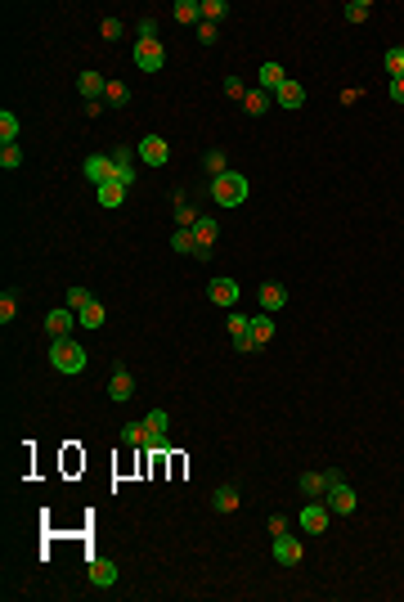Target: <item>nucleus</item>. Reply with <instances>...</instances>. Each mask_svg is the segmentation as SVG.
Returning a JSON list of instances; mask_svg holds the SVG:
<instances>
[{"instance_id": "7c9ffc66", "label": "nucleus", "mask_w": 404, "mask_h": 602, "mask_svg": "<svg viewBox=\"0 0 404 602\" xmlns=\"http://www.w3.org/2000/svg\"><path fill=\"white\" fill-rule=\"evenodd\" d=\"M386 72H391V81H400V77H404V45L386 50Z\"/></svg>"}, {"instance_id": "9b49d317", "label": "nucleus", "mask_w": 404, "mask_h": 602, "mask_svg": "<svg viewBox=\"0 0 404 602\" xmlns=\"http://www.w3.org/2000/svg\"><path fill=\"white\" fill-rule=\"evenodd\" d=\"M274 104H278V108H288V113H297V108L305 104V85H297V81H283V85L274 90Z\"/></svg>"}, {"instance_id": "2f4dec72", "label": "nucleus", "mask_w": 404, "mask_h": 602, "mask_svg": "<svg viewBox=\"0 0 404 602\" xmlns=\"http://www.w3.org/2000/svg\"><path fill=\"white\" fill-rule=\"evenodd\" d=\"M171 248L176 252H193L198 248V234H193V229H176V234H171Z\"/></svg>"}, {"instance_id": "473e14b6", "label": "nucleus", "mask_w": 404, "mask_h": 602, "mask_svg": "<svg viewBox=\"0 0 404 602\" xmlns=\"http://www.w3.org/2000/svg\"><path fill=\"white\" fill-rule=\"evenodd\" d=\"M77 315H81V324H85V328H99V324H104V306H99V301H90V306H81V311H77Z\"/></svg>"}, {"instance_id": "c85d7f7f", "label": "nucleus", "mask_w": 404, "mask_h": 602, "mask_svg": "<svg viewBox=\"0 0 404 602\" xmlns=\"http://www.w3.org/2000/svg\"><path fill=\"white\" fill-rule=\"evenodd\" d=\"M193 234H198V243H216V234H220V225L212 216H198V225H193Z\"/></svg>"}, {"instance_id": "20e7f679", "label": "nucleus", "mask_w": 404, "mask_h": 602, "mask_svg": "<svg viewBox=\"0 0 404 602\" xmlns=\"http://www.w3.org/2000/svg\"><path fill=\"white\" fill-rule=\"evenodd\" d=\"M328 517H333V508H328V503H314V499H310V503H305V508L297 512V526H301L305 535H324V531H328Z\"/></svg>"}, {"instance_id": "aec40b11", "label": "nucleus", "mask_w": 404, "mask_h": 602, "mask_svg": "<svg viewBox=\"0 0 404 602\" xmlns=\"http://www.w3.org/2000/svg\"><path fill=\"white\" fill-rule=\"evenodd\" d=\"M113 162H117V180L130 189V184H135V149H117Z\"/></svg>"}, {"instance_id": "b1692460", "label": "nucleus", "mask_w": 404, "mask_h": 602, "mask_svg": "<svg viewBox=\"0 0 404 602\" xmlns=\"http://www.w3.org/2000/svg\"><path fill=\"white\" fill-rule=\"evenodd\" d=\"M176 220H180V229H193V225H198V212H193V203L185 198V193H176Z\"/></svg>"}, {"instance_id": "4c0bfd02", "label": "nucleus", "mask_w": 404, "mask_h": 602, "mask_svg": "<svg viewBox=\"0 0 404 602\" xmlns=\"http://www.w3.org/2000/svg\"><path fill=\"white\" fill-rule=\"evenodd\" d=\"M90 301H94V297H90L85 288H68V306H72V311H81V306H90Z\"/></svg>"}, {"instance_id": "a19ab883", "label": "nucleus", "mask_w": 404, "mask_h": 602, "mask_svg": "<svg viewBox=\"0 0 404 602\" xmlns=\"http://www.w3.org/2000/svg\"><path fill=\"white\" fill-rule=\"evenodd\" d=\"M135 36H140V41H157V23H153V18H140V28H135Z\"/></svg>"}, {"instance_id": "ddd939ff", "label": "nucleus", "mask_w": 404, "mask_h": 602, "mask_svg": "<svg viewBox=\"0 0 404 602\" xmlns=\"http://www.w3.org/2000/svg\"><path fill=\"white\" fill-rule=\"evenodd\" d=\"M90 584H94V589H113V584H117V562L94 558V562H90Z\"/></svg>"}, {"instance_id": "cd10ccee", "label": "nucleus", "mask_w": 404, "mask_h": 602, "mask_svg": "<svg viewBox=\"0 0 404 602\" xmlns=\"http://www.w3.org/2000/svg\"><path fill=\"white\" fill-rule=\"evenodd\" d=\"M0 167H5V171H18L23 167V149H18V144H0Z\"/></svg>"}, {"instance_id": "7ed1b4c3", "label": "nucleus", "mask_w": 404, "mask_h": 602, "mask_svg": "<svg viewBox=\"0 0 404 602\" xmlns=\"http://www.w3.org/2000/svg\"><path fill=\"white\" fill-rule=\"evenodd\" d=\"M135 157H140L144 167H166L171 162V144L162 140V135H144V140L135 144Z\"/></svg>"}, {"instance_id": "423d86ee", "label": "nucleus", "mask_w": 404, "mask_h": 602, "mask_svg": "<svg viewBox=\"0 0 404 602\" xmlns=\"http://www.w3.org/2000/svg\"><path fill=\"white\" fill-rule=\"evenodd\" d=\"M162 64H166V50L157 41H140L135 45V68L140 72H162Z\"/></svg>"}, {"instance_id": "f704fd0d", "label": "nucleus", "mask_w": 404, "mask_h": 602, "mask_svg": "<svg viewBox=\"0 0 404 602\" xmlns=\"http://www.w3.org/2000/svg\"><path fill=\"white\" fill-rule=\"evenodd\" d=\"M104 100H108V104H113V108H121V104H126V100H130V90H126V81H108V90H104Z\"/></svg>"}, {"instance_id": "c9c22d12", "label": "nucleus", "mask_w": 404, "mask_h": 602, "mask_svg": "<svg viewBox=\"0 0 404 602\" xmlns=\"http://www.w3.org/2000/svg\"><path fill=\"white\" fill-rule=\"evenodd\" d=\"M369 14H373V5H369V0H350V5H346V18H350V23H364Z\"/></svg>"}, {"instance_id": "6e6552de", "label": "nucleus", "mask_w": 404, "mask_h": 602, "mask_svg": "<svg viewBox=\"0 0 404 602\" xmlns=\"http://www.w3.org/2000/svg\"><path fill=\"white\" fill-rule=\"evenodd\" d=\"M207 301L220 306V311H234V301H238V284H234V279H212V284H207Z\"/></svg>"}, {"instance_id": "f3484780", "label": "nucleus", "mask_w": 404, "mask_h": 602, "mask_svg": "<svg viewBox=\"0 0 404 602\" xmlns=\"http://www.w3.org/2000/svg\"><path fill=\"white\" fill-rule=\"evenodd\" d=\"M283 306H288V288L283 284H265L261 288V311L274 315V311H283Z\"/></svg>"}, {"instance_id": "5701e85b", "label": "nucleus", "mask_w": 404, "mask_h": 602, "mask_svg": "<svg viewBox=\"0 0 404 602\" xmlns=\"http://www.w3.org/2000/svg\"><path fill=\"white\" fill-rule=\"evenodd\" d=\"M176 23H202V0H176Z\"/></svg>"}, {"instance_id": "9d476101", "label": "nucleus", "mask_w": 404, "mask_h": 602, "mask_svg": "<svg viewBox=\"0 0 404 602\" xmlns=\"http://www.w3.org/2000/svg\"><path fill=\"white\" fill-rule=\"evenodd\" d=\"M229 337H234L238 351H252V347H256V342H252V319L234 311V315H229Z\"/></svg>"}, {"instance_id": "c03bdc74", "label": "nucleus", "mask_w": 404, "mask_h": 602, "mask_svg": "<svg viewBox=\"0 0 404 602\" xmlns=\"http://www.w3.org/2000/svg\"><path fill=\"white\" fill-rule=\"evenodd\" d=\"M288 531V517H269V535H283Z\"/></svg>"}, {"instance_id": "58836bf2", "label": "nucleus", "mask_w": 404, "mask_h": 602, "mask_svg": "<svg viewBox=\"0 0 404 602\" xmlns=\"http://www.w3.org/2000/svg\"><path fill=\"white\" fill-rule=\"evenodd\" d=\"M14 311H18V297H14V292H5V297H0V319L9 324V319H14Z\"/></svg>"}, {"instance_id": "2eb2a0df", "label": "nucleus", "mask_w": 404, "mask_h": 602, "mask_svg": "<svg viewBox=\"0 0 404 602\" xmlns=\"http://www.w3.org/2000/svg\"><path fill=\"white\" fill-rule=\"evenodd\" d=\"M77 85H81V100H85V104H94V100H99V95L108 90V81H104L94 68H85L81 77H77Z\"/></svg>"}, {"instance_id": "bb28decb", "label": "nucleus", "mask_w": 404, "mask_h": 602, "mask_svg": "<svg viewBox=\"0 0 404 602\" xmlns=\"http://www.w3.org/2000/svg\"><path fill=\"white\" fill-rule=\"evenodd\" d=\"M0 144H18V117L9 108L0 113Z\"/></svg>"}, {"instance_id": "37998d69", "label": "nucleus", "mask_w": 404, "mask_h": 602, "mask_svg": "<svg viewBox=\"0 0 404 602\" xmlns=\"http://www.w3.org/2000/svg\"><path fill=\"white\" fill-rule=\"evenodd\" d=\"M198 41L202 45H216V23H198Z\"/></svg>"}, {"instance_id": "a211bd4d", "label": "nucleus", "mask_w": 404, "mask_h": 602, "mask_svg": "<svg viewBox=\"0 0 404 602\" xmlns=\"http://www.w3.org/2000/svg\"><path fill=\"white\" fill-rule=\"evenodd\" d=\"M301 495L305 499H319V495H328V472H301Z\"/></svg>"}, {"instance_id": "0eeeda50", "label": "nucleus", "mask_w": 404, "mask_h": 602, "mask_svg": "<svg viewBox=\"0 0 404 602\" xmlns=\"http://www.w3.org/2000/svg\"><path fill=\"white\" fill-rule=\"evenodd\" d=\"M324 499H328V508H333L337 517H350V512H355V503H360V495H355V490H350L346 481L328 486V495H324Z\"/></svg>"}, {"instance_id": "412c9836", "label": "nucleus", "mask_w": 404, "mask_h": 602, "mask_svg": "<svg viewBox=\"0 0 404 602\" xmlns=\"http://www.w3.org/2000/svg\"><path fill=\"white\" fill-rule=\"evenodd\" d=\"M238 503H243V495H238V486H220V490H216V495H212V508H216V512H234V508H238Z\"/></svg>"}, {"instance_id": "a878e982", "label": "nucleus", "mask_w": 404, "mask_h": 602, "mask_svg": "<svg viewBox=\"0 0 404 602\" xmlns=\"http://www.w3.org/2000/svg\"><path fill=\"white\" fill-rule=\"evenodd\" d=\"M288 77H283V68L278 64H261V90H278Z\"/></svg>"}, {"instance_id": "ea45409f", "label": "nucleus", "mask_w": 404, "mask_h": 602, "mask_svg": "<svg viewBox=\"0 0 404 602\" xmlns=\"http://www.w3.org/2000/svg\"><path fill=\"white\" fill-rule=\"evenodd\" d=\"M225 95L229 100H247V85H243L238 77H225Z\"/></svg>"}, {"instance_id": "1a4fd4ad", "label": "nucleus", "mask_w": 404, "mask_h": 602, "mask_svg": "<svg viewBox=\"0 0 404 602\" xmlns=\"http://www.w3.org/2000/svg\"><path fill=\"white\" fill-rule=\"evenodd\" d=\"M81 171H85V180H90L94 189H99V184H108V180H117V162H113V157H104V153H99V157H85Z\"/></svg>"}, {"instance_id": "6ab92c4d", "label": "nucleus", "mask_w": 404, "mask_h": 602, "mask_svg": "<svg viewBox=\"0 0 404 602\" xmlns=\"http://www.w3.org/2000/svg\"><path fill=\"white\" fill-rule=\"evenodd\" d=\"M252 342H256V347H265V342H274V319H269V311L252 315Z\"/></svg>"}, {"instance_id": "c756f323", "label": "nucleus", "mask_w": 404, "mask_h": 602, "mask_svg": "<svg viewBox=\"0 0 404 602\" xmlns=\"http://www.w3.org/2000/svg\"><path fill=\"white\" fill-rule=\"evenodd\" d=\"M243 108H247L252 117H261L265 108H269V95H265V90H247V100H243Z\"/></svg>"}, {"instance_id": "e433bc0d", "label": "nucleus", "mask_w": 404, "mask_h": 602, "mask_svg": "<svg viewBox=\"0 0 404 602\" xmlns=\"http://www.w3.org/2000/svg\"><path fill=\"white\" fill-rule=\"evenodd\" d=\"M225 171H229V167H225V153H220V149H212V153H207V176L216 180V176H225Z\"/></svg>"}, {"instance_id": "39448f33", "label": "nucleus", "mask_w": 404, "mask_h": 602, "mask_svg": "<svg viewBox=\"0 0 404 602\" xmlns=\"http://www.w3.org/2000/svg\"><path fill=\"white\" fill-rule=\"evenodd\" d=\"M301 558H305V548L297 544V535H292V531L274 535V562H278V567H301Z\"/></svg>"}, {"instance_id": "a18cd8bd", "label": "nucleus", "mask_w": 404, "mask_h": 602, "mask_svg": "<svg viewBox=\"0 0 404 602\" xmlns=\"http://www.w3.org/2000/svg\"><path fill=\"white\" fill-rule=\"evenodd\" d=\"M391 100L404 104V77H400V81H391Z\"/></svg>"}, {"instance_id": "72a5a7b5", "label": "nucleus", "mask_w": 404, "mask_h": 602, "mask_svg": "<svg viewBox=\"0 0 404 602\" xmlns=\"http://www.w3.org/2000/svg\"><path fill=\"white\" fill-rule=\"evenodd\" d=\"M225 14H229L225 0H202V23H220Z\"/></svg>"}, {"instance_id": "4be33fe9", "label": "nucleus", "mask_w": 404, "mask_h": 602, "mask_svg": "<svg viewBox=\"0 0 404 602\" xmlns=\"http://www.w3.org/2000/svg\"><path fill=\"white\" fill-rule=\"evenodd\" d=\"M121 203H126V184H121V180L99 184V207H121Z\"/></svg>"}, {"instance_id": "f03ea898", "label": "nucleus", "mask_w": 404, "mask_h": 602, "mask_svg": "<svg viewBox=\"0 0 404 602\" xmlns=\"http://www.w3.org/2000/svg\"><path fill=\"white\" fill-rule=\"evenodd\" d=\"M50 364H54V373H81V368H85V351H81V342L59 337L54 347H50Z\"/></svg>"}, {"instance_id": "4468645a", "label": "nucleus", "mask_w": 404, "mask_h": 602, "mask_svg": "<svg viewBox=\"0 0 404 602\" xmlns=\"http://www.w3.org/2000/svg\"><path fill=\"white\" fill-rule=\"evenodd\" d=\"M144 427H149V445H153V450H162V445H166V427H171L166 409H153L149 419H144Z\"/></svg>"}, {"instance_id": "79ce46f5", "label": "nucleus", "mask_w": 404, "mask_h": 602, "mask_svg": "<svg viewBox=\"0 0 404 602\" xmlns=\"http://www.w3.org/2000/svg\"><path fill=\"white\" fill-rule=\"evenodd\" d=\"M99 32H104V41H117V36H121V18H104Z\"/></svg>"}, {"instance_id": "dca6fc26", "label": "nucleus", "mask_w": 404, "mask_h": 602, "mask_svg": "<svg viewBox=\"0 0 404 602\" xmlns=\"http://www.w3.org/2000/svg\"><path fill=\"white\" fill-rule=\"evenodd\" d=\"M72 315H77L72 306H59V311H50V315H45V328H50L54 337H68V333H72V324H77Z\"/></svg>"}, {"instance_id": "393cba45", "label": "nucleus", "mask_w": 404, "mask_h": 602, "mask_svg": "<svg viewBox=\"0 0 404 602\" xmlns=\"http://www.w3.org/2000/svg\"><path fill=\"white\" fill-rule=\"evenodd\" d=\"M121 445H149V427L144 423H126L121 427Z\"/></svg>"}, {"instance_id": "f8f14e48", "label": "nucleus", "mask_w": 404, "mask_h": 602, "mask_svg": "<svg viewBox=\"0 0 404 602\" xmlns=\"http://www.w3.org/2000/svg\"><path fill=\"white\" fill-rule=\"evenodd\" d=\"M108 396H113L117 404L135 396V378H130V373H126V368H121V364L113 368V378H108Z\"/></svg>"}, {"instance_id": "f257e3e1", "label": "nucleus", "mask_w": 404, "mask_h": 602, "mask_svg": "<svg viewBox=\"0 0 404 602\" xmlns=\"http://www.w3.org/2000/svg\"><path fill=\"white\" fill-rule=\"evenodd\" d=\"M212 203L216 207H243V203H247V176H238V171L216 176L212 180Z\"/></svg>"}]
</instances>
